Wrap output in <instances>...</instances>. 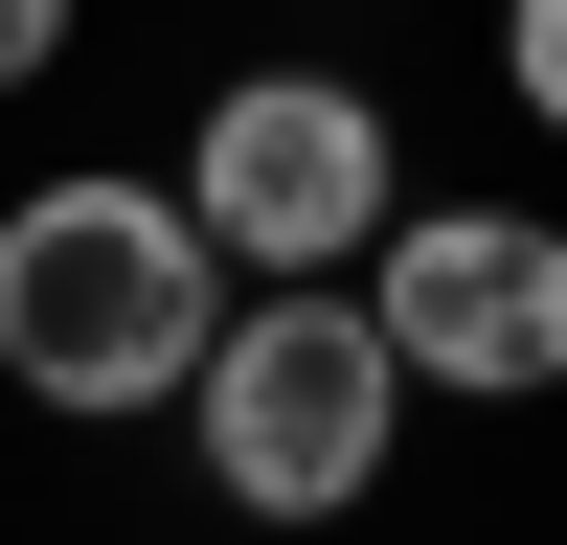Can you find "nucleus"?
<instances>
[{"instance_id": "obj_1", "label": "nucleus", "mask_w": 567, "mask_h": 545, "mask_svg": "<svg viewBox=\"0 0 567 545\" xmlns=\"http://www.w3.org/2000/svg\"><path fill=\"white\" fill-rule=\"evenodd\" d=\"M205 341H227V272L182 227V182H136V160L0 182V387L45 432H182Z\"/></svg>"}, {"instance_id": "obj_4", "label": "nucleus", "mask_w": 567, "mask_h": 545, "mask_svg": "<svg viewBox=\"0 0 567 545\" xmlns=\"http://www.w3.org/2000/svg\"><path fill=\"white\" fill-rule=\"evenodd\" d=\"M341 296L386 318L409 409H567V205H523V182H409V227Z\"/></svg>"}, {"instance_id": "obj_5", "label": "nucleus", "mask_w": 567, "mask_h": 545, "mask_svg": "<svg viewBox=\"0 0 567 545\" xmlns=\"http://www.w3.org/2000/svg\"><path fill=\"white\" fill-rule=\"evenodd\" d=\"M499 114L567 160V0H499Z\"/></svg>"}, {"instance_id": "obj_2", "label": "nucleus", "mask_w": 567, "mask_h": 545, "mask_svg": "<svg viewBox=\"0 0 567 545\" xmlns=\"http://www.w3.org/2000/svg\"><path fill=\"white\" fill-rule=\"evenodd\" d=\"M182 477L227 500L250 545H341L363 500L409 477V363L363 296H227L205 387H182Z\"/></svg>"}, {"instance_id": "obj_3", "label": "nucleus", "mask_w": 567, "mask_h": 545, "mask_svg": "<svg viewBox=\"0 0 567 545\" xmlns=\"http://www.w3.org/2000/svg\"><path fill=\"white\" fill-rule=\"evenodd\" d=\"M159 182H182V227H205L227 296H341L409 227V114L363 69H318V45H272V69H227L205 114H182Z\"/></svg>"}, {"instance_id": "obj_6", "label": "nucleus", "mask_w": 567, "mask_h": 545, "mask_svg": "<svg viewBox=\"0 0 567 545\" xmlns=\"http://www.w3.org/2000/svg\"><path fill=\"white\" fill-rule=\"evenodd\" d=\"M69 45H91V0H0V91H45Z\"/></svg>"}]
</instances>
